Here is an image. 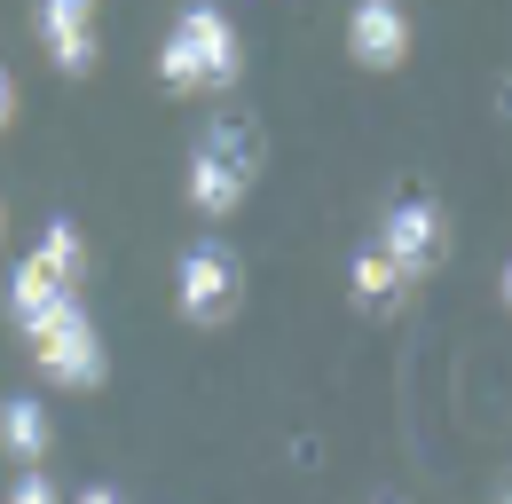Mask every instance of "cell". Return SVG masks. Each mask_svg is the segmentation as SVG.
I'll return each mask as SVG.
<instances>
[{
    "label": "cell",
    "mask_w": 512,
    "mask_h": 504,
    "mask_svg": "<svg viewBox=\"0 0 512 504\" xmlns=\"http://www.w3.org/2000/svg\"><path fill=\"white\" fill-rule=\"evenodd\" d=\"M379 245L394 252L410 276H426V268H442V252H449V213L434 197H402V205L379 221Z\"/></svg>",
    "instance_id": "8992f818"
},
{
    "label": "cell",
    "mask_w": 512,
    "mask_h": 504,
    "mask_svg": "<svg viewBox=\"0 0 512 504\" xmlns=\"http://www.w3.org/2000/svg\"><path fill=\"white\" fill-rule=\"evenodd\" d=\"M410 284H418V276H410V268H402V260L379 245V237L347 260V292H355V308H363V315H394Z\"/></svg>",
    "instance_id": "ba28073f"
},
{
    "label": "cell",
    "mask_w": 512,
    "mask_h": 504,
    "mask_svg": "<svg viewBox=\"0 0 512 504\" xmlns=\"http://www.w3.org/2000/svg\"><path fill=\"white\" fill-rule=\"evenodd\" d=\"M347 56L363 71H402L410 63V8L402 0H355L347 8Z\"/></svg>",
    "instance_id": "52a82bcc"
},
{
    "label": "cell",
    "mask_w": 512,
    "mask_h": 504,
    "mask_svg": "<svg viewBox=\"0 0 512 504\" xmlns=\"http://www.w3.org/2000/svg\"><path fill=\"white\" fill-rule=\"evenodd\" d=\"M71 504H127V497H119L111 481H87V489H79V497H71Z\"/></svg>",
    "instance_id": "5bb4252c"
},
{
    "label": "cell",
    "mask_w": 512,
    "mask_h": 504,
    "mask_svg": "<svg viewBox=\"0 0 512 504\" xmlns=\"http://www.w3.org/2000/svg\"><path fill=\"white\" fill-rule=\"evenodd\" d=\"M48 441H56V426H48V410H40L32 394H8V402H0V449H8L16 465H40Z\"/></svg>",
    "instance_id": "30bf717a"
},
{
    "label": "cell",
    "mask_w": 512,
    "mask_h": 504,
    "mask_svg": "<svg viewBox=\"0 0 512 504\" xmlns=\"http://www.w3.org/2000/svg\"><path fill=\"white\" fill-rule=\"evenodd\" d=\"M8 504H71V497L48 481V473H40V465H24V473L8 481Z\"/></svg>",
    "instance_id": "7c38bea8"
},
{
    "label": "cell",
    "mask_w": 512,
    "mask_h": 504,
    "mask_svg": "<svg viewBox=\"0 0 512 504\" xmlns=\"http://www.w3.org/2000/svg\"><path fill=\"white\" fill-rule=\"evenodd\" d=\"M237 300H245V260L221 245V237H197V245L174 260V308H182V323L221 331V323L237 315Z\"/></svg>",
    "instance_id": "277c9868"
},
{
    "label": "cell",
    "mask_w": 512,
    "mask_h": 504,
    "mask_svg": "<svg viewBox=\"0 0 512 504\" xmlns=\"http://www.w3.org/2000/svg\"><path fill=\"white\" fill-rule=\"evenodd\" d=\"M24 347H32V363L48 386H71V394H95L103 371H111V355H103V331H95V315L64 300L56 315H40L32 331H24Z\"/></svg>",
    "instance_id": "3957f363"
},
{
    "label": "cell",
    "mask_w": 512,
    "mask_h": 504,
    "mask_svg": "<svg viewBox=\"0 0 512 504\" xmlns=\"http://www.w3.org/2000/svg\"><path fill=\"white\" fill-rule=\"evenodd\" d=\"M95 8H103V0H32V32H40L48 63L71 71V79H87L95 56H103V40H95Z\"/></svg>",
    "instance_id": "5b68a950"
},
{
    "label": "cell",
    "mask_w": 512,
    "mask_h": 504,
    "mask_svg": "<svg viewBox=\"0 0 512 504\" xmlns=\"http://www.w3.org/2000/svg\"><path fill=\"white\" fill-rule=\"evenodd\" d=\"M64 300H79V292H71L48 260H16V276H8V323H16V331H32L40 315H56Z\"/></svg>",
    "instance_id": "9c48e42d"
},
{
    "label": "cell",
    "mask_w": 512,
    "mask_h": 504,
    "mask_svg": "<svg viewBox=\"0 0 512 504\" xmlns=\"http://www.w3.org/2000/svg\"><path fill=\"white\" fill-rule=\"evenodd\" d=\"M260 166H268V142L253 119H213L190 150V213L205 221H229L245 197H253Z\"/></svg>",
    "instance_id": "7a4b0ae2"
},
{
    "label": "cell",
    "mask_w": 512,
    "mask_h": 504,
    "mask_svg": "<svg viewBox=\"0 0 512 504\" xmlns=\"http://www.w3.org/2000/svg\"><path fill=\"white\" fill-rule=\"evenodd\" d=\"M505 504H512V489H505Z\"/></svg>",
    "instance_id": "2e32d148"
},
{
    "label": "cell",
    "mask_w": 512,
    "mask_h": 504,
    "mask_svg": "<svg viewBox=\"0 0 512 504\" xmlns=\"http://www.w3.org/2000/svg\"><path fill=\"white\" fill-rule=\"evenodd\" d=\"M32 260H48L71 292H79V276H87V237H79V221H64V213H56V221L40 229V252H32Z\"/></svg>",
    "instance_id": "8fae6325"
},
{
    "label": "cell",
    "mask_w": 512,
    "mask_h": 504,
    "mask_svg": "<svg viewBox=\"0 0 512 504\" xmlns=\"http://www.w3.org/2000/svg\"><path fill=\"white\" fill-rule=\"evenodd\" d=\"M158 79L174 87V95H221V87H237L245 79V40H237V24H229V8H213V0H190L174 24H166V40H158Z\"/></svg>",
    "instance_id": "6da1fadb"
},
{
    "label": "cell",
    "mask_w": 512,
    "mask_h": 504,
    "mask_svg": "<svg viewBox=\"0 0 512 504\" xmlns=\"http://www.w3.org/2000/svg\"><path fill=\"white\" fill-rule=\"evenodd\" d=\"M16 126V79H8V63H0V134Z\"/></svg>",
    "instance_id": "4fadbf2b"
},
{
    "label": "cell",
    "mask_w": 512,
    "mask_h": 504,
    "mask_svg": "<svg viewBox=\"0 0 512 504\" xmlns=\"http://www.w3.org/2000/svg\"><path fill=\"white\" fill-rule=\"evenodd\" d=\"M505 308H512V260H505Z\"/></svg>",
    "instance_id": "9a60e30c"
}]
</instances>
